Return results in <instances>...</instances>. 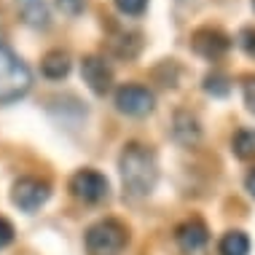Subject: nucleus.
Wrapping results in <instances>:
<instances>
[{"label": "nucleus", "mask_w": 255, "mask_h": 255, "mask_svg": "<svg viewBox=\"0 0 255 255\" xmlns=\"http://www.w3.org/2000/svg\"><path fill=\"white\" fill-rule=\"evenodd\" d=\"M119 169H121L124 188L132 196H148L158 180V167H156L153 150H148L140 142H129L124 148V153L119 158Z\"/></svg>", "instance_id": "1"}, {"label": "nucleus", "mask_w": 255, "mask_h": 255, "mask_svg": "<svg viewBox=\"0 0 255 255\" xmlns=\"http://www.w3.org/2000/svg\"><path fill=\"white\" fill-rule=\"evenodd\" d=\"M32 86V73L11 46L0 43V105L22 100Z\"/></svg>", "instance_id": "2"}, {"label": "nucleus", "mask_w": 255, "mask_h": 255, "mask_svg": "<svg viewBox=\"0 0 255 255\" xmlns=\"http://www.w3.org/2000/svg\"><path fill=\"white\" fill-rule=\"evenodd\" d=\"M127 239H129L127 229L119 220L108 218L94 223L86 231V250L89 255H121L124 247H127Z\"/></svg>", "instance_id": "3"}, {"label": "nucleus", "mask_w": 255, "mask_h": 255, "mask_svg": "<svg viewBox=\"0 0 255 255\" xmlns=\"http://www.w3.org/2000/svg\"><path fill=\"white\" fill-rule=\"evenodd\" d=\"M51 196V185L40 177H22V180L13 183L11 191V202L19 207L22 212H35L40 210Z\"/></svg>", "instance_id": "4"}, {"label": "nucleus", "mask_w": 255, "mask_h": 255, "mask_svg": "<svg viewBox=\"0 0 255 255\" xmlns=\"http://www.w3.org/2000/svg\"><path fill=\"white\" fill-rule=\"evenodd\" d=\"M70 191L81 202L97 204L102 199H108V177L97 169H78L70 177Z\"/></svg>", "instance_id": "5"}, {"label": "nucleus", "mask_w": 255, "mask_h": 255, "mask_svg": "<svg viewBox=\"0 0 255 255\" xmlns=\"http://www.w3.org/2000/svg\"><path fill=\"white\" fill-rule=\"evenodd\" d=\"M153 105H156L153 92L145 86H140V84H127L116 92V108L127 116H134V119L148 116L150 110H153Z\"/></svg>", "instance_id": "6"}, {"label": "nucleus", "mask_w": 255, "mask_h": 255, "mask_svg": "<svg viewBox=\"0 0 255 255\" xmlns=\"http://www.w3.org/2000/svg\"><path fill=\"white\" fill-rule=\"evenodd\" d=\"M191 46H194V51L202 54L204 59H218L231 49V38L226 35L223 30H218V27H202V30L194 32Z\"/></svg>", "instance_id": "7"}, {"label": "nucleus", "mask_w": 255, "mask_h": 255, "mask_svg": "<svg viewBox=\"0 0 255 255\" xmlns=\"http://www.w3.org/2000/svg\"><path fill=\"white\" fill-rule=\"evenodd\" d=\"M81 75H84V81L94 94H105L113 86V70L100 57H84V62H81Z\"/></svg>", "instance_id": "8"}, {"label": "nucleus", "mask_w": 255, "mask_h": 255, "mask_svg": "<svg viewBox=\"0 0 255 255\" xmlns=\"http://www.w3.org/2000/svg\"><path fill=\"white\" fill-rule=\"evenodd\" d=\"M175 239H177V245H180L185 253H196V250H202V247L207 245L210 231H207V226L202 223V220L194 218V220H185L180 229H177Z\"/></svg>", "instance_id": "9"}, {"label": "nucleus", "mask_w": 255, "mask_h": 255, "mask_svg": "<svg viewBox=\"0 0 255 255\" xmlns=\"http://www.w3.org/2000/svg\"><path fill=\"white\" fill-rule=\"evenodd\" d=\"M13 3H16L19 13L24 16V22L30 27H38V30L49 27V5H46V0H13Z\"/></svg>", "instance_id": "10"}, {"label": "nucleus", "mask_w": 255, "mask_h": 255, "mask_svg": "<svg viewBox=\"0 0 255 255\" xmlns=\"http://www.w3.org/2000/svg\"><path fill=\"white\" fill-rule=\"evenodd\" d=\"M40 73L51 81H62L70 73V57H67V51H62V49L49 51L43 57V62H40Z\"/></svg>", "instance_id": "11"}, {"label": "nucleus", "mask_w": 255, "mask_h": 255, "mask_svg": "<svg viewBox=\"0 0 255 255\" xmlns=\"http://www.w3.org/2000/svg\"><path fill=\"white\" fill-rule=\"evenodd\" d=\"M175 137L183 142V145H194L199 137H202V129H199L196 116L185 113V110L175 113Z\"/></svg>", "instance_id": "12"}, {"label": "nucleus", "mask_w": 255, "mask_h": 255, "mask_svg": "<svg viewBox=\"0 0 255 255\" xmlns=\"http://www.w3.org/2000/svg\"><path fill=\"white\" fill-rule=\"evenodd\" d=\"M220 255H250V239L245 231H226L220 239Z\"/></svg>", "instance_id": "13"}, {"label": "nucleus", "mask_w": 255, "mask_h": 255, "mask_svg": "<svg viewBox=\"0 0 255 255\" xmlns=\"http://www.w3.org/2000/svg\"><path fill=\"white\" fill-rule=\"evenodd\" d=\"M231 148L237 158L242 161H255V129H239L231 140Z\"/></svg>", "instance_id": "14"}, {"label": "nucleus", "mask_w": 255, "mask_h": 255, "mask_svg": "<svg viewBox=\"0 0 255 255\" xmlns=\"http://www.w3.org/2000/svg\"><path fill=\"white\" fill-rule=\"evenodd\" d=\"M204 92H207V94H212V97H226V94L231 92V81H229V75L212 70V73L204 78Z\"/></svg>", "instance_id": "15"}, {"label": "nucleus", "mask_w": 255, "mask_h": 255, "mask_svg": "<svg viewBox=\"0 0 255 255\" xmlns=\"http://www.w3.org/2000/svg\"><path fill=\"white\" fill-rule=\"evenodd\" d=\"M116 8L127 16H140L148 8V0H116Z\"/></svg>", "instance_id": "16"}, {"label": "nucleus", "mask_w": 255, "mask_h": 255, "mask_svg": "<svg viewBox=\"0 0 255 255\" xmlns=\"http://www.w3.org/2000/svg\"><path fill=\"white\" fill-rule=\"evenodd\" d=\"M242 94H245V105L250 113H255V75H247L242 84Z\"/></svg>", "instance_id": "17"}, {"label": "nucleus", "mask_w": 255, "mask_h": 255, "mask_svg": "<svg viewBox=\"0 0 255 255\" xmlns=\"http://www.w3.org/2000/svg\"><path fill=\"white\" fill-rule=\"evenodd\" d=\"M59 11L67 13V16H78L81 11L86 8V0H57Z\"/></svg>", "instance_id": "18"}, {"label": "nucleus", "mask_w": 255, "mask_h": 255, "mask_svg": "<svg viewBox=\"0 0 255 255\" xmlns=\"http://www.w3.org/2000/svg\"><path fill=\"white\" fill-rule=\"evenodd\" d=\"M239 43H242V49L250 57H255V27H245L242 35H239Z\"/></svg>", "instance_id": "19"}, {"label": "nucleus", "mask_w": 255, "mask_h": 255, "mask_svg": "<svg viewBox=\"0 0 255 255\" xmlns=\"http://www.w3.org/2000/svg\"><path fill=\"white\" fill-rule=\"evenodd\" d=\"M13 234H16V231H13V226L5 218H0V250L13 242Z\"/></svg>", "instance_id": "20"}, {"label": "nucleus", "mask_w": 255, "mask_h": 255, "mask_svg": "<svg viewBox=\"0 0 255 255\" xmlns=\"http://www.w3.org/2000/svg\"><path fill=\"white\" fill-rule=\"evenodd\" d=\"M245 185H247V191H250V196H255V169H250V175L245 177Z\"/></svg>", "instance_id": "21"}]
</instances>
